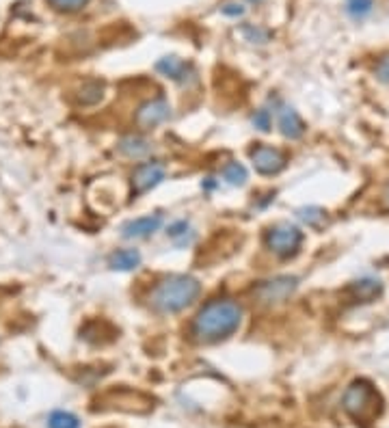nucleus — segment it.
<instances>
[{"label": "nucleus", "mask_w": 389, "mask_h": 428, "mask_svg": "<svg viewBox=\"0 0 389 428\" xmlns=\"http://www.w3.org/2000/svg\"><path fill=\"white\" fill-rule=\"evenodd\" d=\"M243 325V307L231 299L206 303L193 320L191 335L199 344H214L233 335Z\"/></svg>", "instance_id": "nucleus-1"}, {"label": "nucleus", "mask_w": 389, "mask_h": 428, "mask_svg": "<svg viewBox=\"0 0 389 428\" xmlns=\"http://www.w3.org/2000/svg\"><path fill=\"white\" fill-rule=\"evenodd\" d=\"M201 292V283L191 275H169L156 283L149 305L161 314H178L193 305Z\"/></svg>", "instance_id": "nucleus-2"}, {"label": "nucleus", "mask_w": 389, "mask_h": 428, "mask_svg": "<svg viewBox=\"0 0 389 428\" xmlns=\"http://www.w3.org/2000/svg\"><path fill=\"white\" fill-rule=\"evenodd\" d=\"M342 407L353 419L368 424V422H372L374 417L380 415L383 400H380L378 392L368 381L359 379V381H353L346 387V392L342 396Z\"/></svg>", "instance_id": "nucleus-3"}, {"label": "nucleus", "mask_w": 389, "mask_h": 428, "mask_svg": "<svg viewBox=\"0 0 389 428\" xmlns=\"http://www.w3.org/2000/svg\"><path fill=\"white\" fill-rule=\"evenodd\" d=\"M296 288H298V277H294V275H277L273 279L260 281L253 288V295L264 305H277V303L288 301L296 292Z\"/></svg>", "instance_id": "nucleus-4"}, {"label": "nucleus", "mask_w": 389, "mask_h": 428, "mask_svg": "<svg viewBox=\"0 0 389 428\" xmlns=\"http://www.w3.org/2000/svg\"><path fill=\"white\" fill-rule=\"evenodd\" d=\"M303 243V232L296 225L290 223H277L266 232V247L277 255V258H292L298 253Z\"/></svg>", "instance_id": "nucleus-5"}, {"label": "nucleus", "mask_w": 389, "mask_h": 428, "mask_svg": "<svg viewBox=\"0 0 389 428\" xmlns=\"http://www.w3.org/2000/svg\"><path fill=\"white\" fill-rule=\"evenodd\" d=\"M171 117V106L165 98H153V100H147L138 106L136 115H134V121L138 128L143 130H151L156 126H161L165 121H169Z\"/></svg>", "instance_id": "nucleus-6"}, {"label": "nucleus", "mask_w": 389, "mask_h": 428, "mask_svg": "<svg viewBox=\"0 0 389 428\" xmlns=\"http://www.w3.org/2000/svg\"><path fill=\"white\" fill-rule=\"evenodd\" d=\"M167 175V169L163 163L158 160H149V163H143L134 169L132 173V188H134V195H145L149 193L151 188L158 186Z\"/></svg>", "instance_id": "nucleus-7"}, {"label": "nucleus", "mask_w": 389, "mask_h": 428, "mask_svg": "<svg viewBox=\"0 0 389 428\" xmlns=\"http://www.w3.org/2000/svg\"><path fill=\"white\" fill-rule=\"evenodd\" d=\"M251 163L256 167L258 173L262 175H277L279 171L286 169V154L279 152L277 148H268V146H256L251 150Z\"/></svg>", "instance_id": "nucleus-8"}, {"label": "nucleus", "mask_w": 389, "mask_h": 428, "mask_svg": "<svg viewBox=\"0 0 389 428\" xmlns=\"http://www.w3.org/2000/svg\"><path fill=\"white\" fill-rule=\"evenodd\" d=\"M161 225H163V217H161V214H147V217H138V219L128 221V223L121 228V236L128 238V240L147 238V236H151L153 232H158Z\"/></svg>", "instance_id": "nucleus-9"}, {"label": "nucleus", "mask_w": 389, "mask_h": 428, "mask_svg": "<svg viewBox=\"0 0 389 428\" xmlns=\"http://www.w3.org/2000/svg\"><path fill=\"white\" fill-rule=\"evenodd\" d=\"M156 71H161L165 78H171V81H176L180 85H186L188 78L195 76L193 67L186 61L178 58V56H165V58H161L158 63H156Z\"/></svg>", "instance_id": "nucleus-10"}, {"label": "nucleus", "mask_w": 389, "mask_h": 428, "mask_svg": "<svg viewBox=\"0 0 389 428\" xmlns=\"http://www.w3.org/2000/svg\"><path fill=\"white\" fill-rule=\"evenodd\" d=\"M277 117H279V130L286 138L296 141L305 134V121L292 106H281Z\"/></svg>", "instance_id": "nucleus-11"}, {"label": "nucleus", "mask_w": 389, "mask_h": 428, "mask_svg": "<svg viewBox=\"0 0 389 428\" xmlns=\"http://www.w3.org/2000/svg\"><path fill=\"white\" fill-rule=\"evenodd\" d=\"M117 150H119L123 156L138 160V158H145V156L151 154V143H149L147 138L138 136V134H128V136H123V138L117 143Z\"/></svg>", "instance_id": "nucleus-12"}, {"label": "nucleus", "mask_w": 389, "mask_h": 428, "mask_svg": "<svg viewBox=\"0 0 389 428\" xmlns=\"http://www.w3.org/2000/svg\"><path fill=\"white\" fill-rule=\"evenodd\" d=\"M350 292L357 301L370 303L383 292V283L378 279H359V281L350 283Z\"/></svg>", "instance_id": "nucleus-13"}, {"label": "nucleus", "mask_w": 389, "mask_h": 428, "mask_svg": "<svg viewBox=\"0 0 389 428\" xmlns=\"http://www.w3.org/2000/svg\"><path fill=\"white\" fill-rule=\"evenodd\" d=\"M138 264H141V253L136 249H119L108 258V266L113 270H121V272L134 270V268H138Z\"/></svg>", "instance_id": "nucleus-14"}, {"label": "nucleus", "mask_w": 389, "mask_h": 428, "mask_svg": "<svg viewBox=\"0 0 389 428\" xmlns=\"http://www.w3.org/2000/svg\"><path fill=\"white\" fill-rule=\"evenodd\" d=\"M296 217L307 225V228H320L327 221V212L323 208L309 205V208H300L296 210Z\"/></svg>", "instance_id": "nucleus-15"}, {"label": "nucleus", "mask_w": 389, "mask_h": 428, "mask_svg": "<svg viewBox=\"0 0 389 428\" xmlns=\"http://www.w3.org/2000/svg\"><path fill=\"white\" fill-rule=\"evenodd\" d=\"M223 180L229 186H245L247 180H249V173L241 163H229V165L223 167Z\"/></svg>", "instance_id": "nucleus-16"}, {"label": "nucleus", "mask_w": 389, "mask_h": 428, "mask_svg": "<svg viewBox=\"0 0 389 428\" xmlns=\"http://www.w3.org/2000/svg\"><path fill=\"white\" fill-rule=\"evenodd\" d=\"M48 428H81V422L69 411H54L48 419Z\"/></svg>", "instance_id": "nucleus-17"}, {"label": "nucleus", "mask_w": 389, "mask_h": 428, "mask_svg": "<svg viewBox=\"0 0 389 428\" xmlns=\"http://www.w3.org/2000/svg\"><path fill=\"white\" fill-rule=\"evenodd\" d=\"M102 96H104V87H102V83H87V85H83V89H81V93H78V100H81L83 104H98L100 100H102Z\"/></svg>", "instance_id": "nucleus-18"}, {"label": "nucleus", "mask_w": 389, "mask_h": 428, "mask_svg": "<svg viewBox=\"0 0 389 428\" xmlns=\"http://www.w3.org/2000/svg\"><path fill=\"white\" fill-rule=\"evenodd\" d=\"M372 7H374L372 0H348V3H346V11L357 20L365 18L372 11Z\"/></svg>", "instance_id": "nucleus-19"}, {"label": "nucleus", "mask_w": 389, "mask_h": 428, "mask_svg": "<svg viewBox=\"0 0 389 428\" xmlns=\"http://www.w3.org/2000/svg\"><path fill=\"white\" fill-rule=\"evenodd\" d=\"M243 35L247 37V41L251 44H266L271 39V33L262 26H256V24H247L243 26Z\"/></svg>", "instance_id": "nucleus-20"}, {"label": "nucleus", "mask_w": 389, "mask_h": 428, "mask_svg": "<svg viewBox=\"0 0 389 428\" xmlns=\"http://www.w3.org/2000/svg\"><path fill=\"white\" fill-rule=\"evenodd\" d=\"M251 123H253L260 132H271V128H273V115H271V111L260 108V111L251 117Z\"/></svg>", "instance_id": "nucleus-21"}, {"label": "nucleus", "mask_w": 389, "mask_h": 428, "mask_svg": "<svg viewBox=\"0 0 389 428\" xmlns=\"http://www.w3.org/2000/svg\"><path fill=\"white\" fill-rule=\"evenodd\" d=\"M48 3L59 11H78V9H83L89 0H48Z\"/></svg>", "instance_id": "nucleus-22"}, {"label": "nucleus", "mask_w": 389, "mask_h": 428, "mask_svg": "<svg viewBox=\"0 0 389 428\" xmlns=\"http://www.w3.org/2000/svg\"><path fill=\"white\" fill-rule=\"evenodd\" d=\"M374 74H376V81H380L383 85H389V52L383 54V56L376 61Z\"/></svg>", "instance_id": "nucleus-23"}, {"label": "nucleus", "mask_w": 389, "mask_h": 428, "mask_svg": "<svg viewBox=\"0 0 389 428\" xmlns=\"http://www.w3.org/2000/svg\"><path fill=\"white\" fill-rule=\"evenodd\" d=\"M221 14L227 18H241V16H245V7L241 3H225L221 7Z\"/></svg>", "instance_id": "nucleus-24"}, {"label": "nucleus", "mask_w": 389, "mask_h": 428, "mask_svg": "<svg viewBox=\"0 0 389 428\" xmlns=\"http://www.w3.org/2000/svg\"><path fill=\"white\" fill-rule=\"evenodd\" d=\"M191 230V225H188V221H178V223H173L171 228H169V236L173 238V240H178L180 236H184L186 238V232Z\"/></svg>", "instance_id": "nucleus-25"}, {"label": "nucleus", "mask_w": 389, "mask_h": 428, "mask_svg": "<svg viewBox=\"0 0 389 428\" xmlns=\"http://www.w3.org/2000/svg\"><path fill=\"white\" fill-rule=\"evenodd\" d=\"M383 203H385V208L389 210V182L385 184V190H383Z\"/></svg>", "instance_id": "nucleus-26"}]
</instances>
